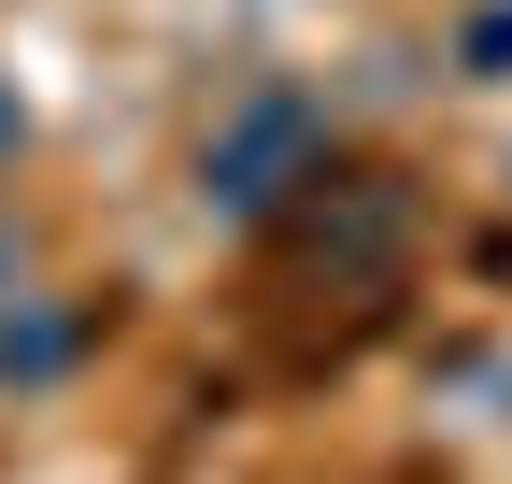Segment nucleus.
Wrapping results in <instances>:
<instances>
[{"instance_id": "nucleus-1", "label": "nucleus", "mask_w": 512, "mask_h": 484, "mask_svg": "<svg viewBox=\"0 0 512 484\" xmlns=\"http://www.w3.org/2000/svg\"><path fill=\"white\" fill-rule=\"evenodd\" d=\"M342 171V143H328V100H313L299 72H271V86H242L214 129H200V157H185V186H200V214L214 228H285L313 186Z\"/></svg>"}, {"instance_id": "nucleus-2", "label": "nucleus", "mask_w": 512, "mask_h": 484, "mask_svg": "<svg viewBox=\"0 0 512 484\" xmlns=\"http://www.w3.org/2000/svg\"><path fill=\"white\" fill-rule=\"evenodd\" d=\"M285 242H299L313 271H342V285L399 271V242H413V171H328V186L285 214Z\"/></svg>"}, {"instance_id": "nucleus-3", "label": "nucleus", "mask_w": 512, "mask_h": 484, "mask_svg": "<svg viewBox=\"0 0 512 484\" xmlns=\"http://www.w3.org/2000/svg\"><path fill=\"white\" fill-rule=\"evenodd\" d=\"M114 328V299H72V285H15L0 299V399H43V385H72L86 356Z\"/></svg>"}, {"instance_id": "nucleus-4", "label": "nucleus", "mask_w": 512, "mask_h": 484, "mask_svg": "<svg viewBox=\"0 0 512 484\" xmlns=\"http://www.w3.org/2000/svg\"><path fill=\"white\" fill-rule=\"evenodd\" d=\"M441 72H456V86H512V0L456 15V43H441Z\"/></svg>"}, {"instance_id": "nucleus-5", "label": "nucleus", "mask_w": 512, "mask_h": 484, "mask_svg": "<svg viewBox=\"0 0 512 484\" xmlns=\"http://www.w3.org/2000/svg\"><path fill=\"white\" fill-rule=\"evenodd\" d=\"M15 157H29V86L0 72V171H15Z\"/></svg>"}, {"instance_id": "nucleus-6", "label": "nucleus", "mask_w": 512, "mask_h": 484, "mask_svg": "<svg viewBox=\"0 0 512 484\" xmlns=\"http://www.w3.org/2000/svg\"><path fill=\"white\" fill-rule=\"evenodd\" d=\"M29 271H43V257H29V228H15V214H0V299H15Z\"/></svg>"}, {"instance_id": "nucleus-7", "label": "nucleus", "mask_w": 512, "mask_h": 484, "mask_svg": "<svg viewBox=\"0 0 512 484\" xmlns=\"http://www.w3.org/2000/svg\"><path fill=\"white\" fill-rule=\"evenodd\" d=\"M498 186H512V157H498Z\"/></svg>"}]
</instances>
